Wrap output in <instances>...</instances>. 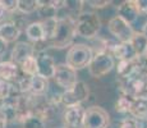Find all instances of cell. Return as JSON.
<instances>
[{
	"mask_svg": "<svg viewBox=\"0 0 147 128\" xmlns=\"http://www.w3.org/2000/svg\"><path fill=\"white\" fill-rule=\"evenodd\" d=\"M94 49L87 44H73L68 49L65 55V64L76 72L88 68L94 59Z\"/></svg>",
	"mask_w": 147,
	"mask_h": 128,
	"instance_id": "cell-1",
	"label": "cell"
},
{
	"mask_svg": "<svg viewBox=\"0 0 147 128\" xmlns=\"http://www.w3.org/2000/svg\"><path fill=\"white\" fill-rule=\"evenodd\" d=\"M74 22L76 19L69 18V17L59 18L55 33L46 45H49L50 47H55V49H63V47H67L69 45L72 46L73 39L77 36Z\"/></svg>",
	"mask_w": 147,
	"mask_h": 128,
	"instance_id": "cell-2",
	"label": "cell"
},
{
	"mask_svg": "<svg viewBox=\"0 0 147 128\" xmlns=\"http://www.w3.org/2000/svg\"><path fill=\"white\" fill-rule=\"evenodd\" d=\"M76 33L83 39H95L101 30V21L95 13H82L76 18Z\"/></svg>",
	"mask_w": 147,
	"mask_h": 128,
	"instance_id": "cell-3",
	"label": "cell"
},
{
	"mask_svg": "<svg viewBox=\"0 0 147 128\" xmlns=\"http://www.w3.org/2000/svg\"><path fill=\"white\" fill-rule=\"evenodd\" d=\"M114 67L115 59L110 53H96L88 67V72L94 78H102L109 74Z\"/></svg>",
	"mask_w": 147,
	"mask_h": 128,
	"instance_id": "cell-4",
	"label": "cell"
},
{
	"mask_svg": "<svg viewBox=\"0 0 147 128\" xmlns=\"http://www.w3.org/2000/svg\"><path fill=\"white\" fill-rule=\"evenodd\" d=\"M107 31L111 33V36L119 42H131L134 36V30L132 24L121 19L119 16H114L107 22Z\"/></svg>",
	"mask_w": 147,
	"mask_h": 128,
	"instance_id": "cell-5",
	"label": "cell"
},
{
	"mask_svg": "<svg viewBox=\"0 0 147 128\" xmlns=\"http://www.w3.org/2000/svg\"><path fill=\"white\" fill-rule=\"evenodd\" d=\"M90 96V87L86 82L78 81L73 89L63 91L60 99V104L64 105L65 108L68 106H74V105H82V102L86 101Z\"/></svg>",
	"mask_w": 147,
	"mask_h": 128,
	"instance_id": "cell-6",
	"label": "cell"
},
{
	"mask_svg": "<svg viewBox=\"0 0 147 128\" xmlns=\"http://www.w3.org/2000/svg\"><path fill=\"white\" fill-rule=\"evenodd\" d=\"M110 124V115L101 106H90L84 113L83 128H107Z\"/></svg>",
	"mask_w": 147,
	"mask_h": 128,
	"instance_id": "cell-7",
	"label": "cell"
},
{
	"mask_svg": "<svg viewBox=\"0 0 147 128\" xmlns=\"http://www.w3.org/2000/svg\"><path fill=\"white\" fill-rule=\"evenodd\" d=\"M53 79L55 81L56 86L60 87L63 91L73 89L78 83L77 72L74 69H72L70 67H68L65 63L56 65V72Z\"/></svg>",
	"mask_w": 147,
	"mask_h": 128,
	"instance_id": "cell-8",
	"label": "cell"
},
{
	"mask_svg": "<svg viewBox=\"0 0 147 128\" xmlns=\"http://www.w3.org/2000/svg\"><path fill=\"white\" fill-rule=\"evenodd\" d=\"M36 56V49L35 45L30 44L26 41H19L16 42L12 49V54H10V62L21 67L27 59Z\"/></svg>",
	"mask_w": 147,
	"mask_h": 128,
	"instance_id": "cell-9",
	"label": "cell"
},
{
	"mask_svg": "<svg viewBox=\"0 0 147 128\" xmlns=\"http://www.w3.org/2000/svg\"><path fill=\"white\" fill-rule=\"evenodd\" d=\"M84 113H86V109L82 105L65 108L63 114L64 128H83Z\"/></svg>",
	"mask_w": 147,
	"mask_h": 128,
	"instance_id": "cell-10",
	"label": "cell"
},
{
	"mask_svg": "<svg viewBox=\"0 0 147 128\" xmlns=\"http://www.w3.org/2000/svg\"><path fill=\"white\" fill-rule=\"evenodd\" d=\"M37 59V74L45 79H51L56 72V63L55 59L46 51H41L36 55Z\"/></svg>",
	"mask_w": 147,
	"mask_h": 128,
	"instance_id": "cell-11",
	"label": "cell"
},
{
	"mask_svg": "<svg viewBox=\"0 0 147 128\" xmlns=\"http://www.w3.org/2000/svg\"><path fill=\"white\" fill-rule=\"evenodd\" d=\"M110 54L114 59H118V62H133L138 58L131 42H124V44L117 42L110 51Z\"/></svg>",
	"mask_w": 147,
	"mask_h": 128,
	"instance_id": "cell-12",
	"label": "cell"
},
{
	"mask_svg": "<svg viewBox=\"0 0 147 128\" xmlns=\"http://www.w3.org/2000/svg\"><path fill=\"white\" fill-rule=\"evenodd\" d=\"M22 33V28L16 21H5L0 23V39L5 42H16Z\"/></svg>",
	"mask_w": 147,
	"mask_h": 128,
	"instance_id": "cell-13",
	"label": "cell"
},
{
	"mask_svg": "<svg viewBox=\"0 0 147 128\" xmlns=\"http://www.w3.org/2000/svg\"><path fill=\"white\" fill-rule=\"evenodd\" d=\"M117 16H119L121 19L128 22L129 24H133L140 17V12L136 7L134 0H125V1L120 3L117 8Z\"/></svg>",
	"mask_w": 147,
	"mask_h": 128,
	"instance_id": "cell-14",
	"label": "cell"
},
{
	"mask_svg": "<svg viewBox=\"0 0 147 128\" xmlns=\"http://www.w3.org/2000/svg\"><path fill=\"white\" fill-rule=\"evenodd\" d=\"M19 70L21 68L10 60L0 62V79L7 82H16L19 78Z\"/></svg>",
	"mask_w": 147,
	"mask_h": 128,
	"instance_id": "cell-15",
	"label": "cell"
},
{
	"mask_svg": "<svg viewBox=\"0 0 147 128\" xmlns=\"http://www.w3.org/2000/svg\"><path fill=\"white\" fill-rule=\"evenodd\" d=\"M24 32H26L27 39L30 41L35 42V45L45 42V31H44V24H42L41 21L32 22V23L27 24Z\"/></svg>",
	"mask_w": 147,
	"mask_h": 128,
	"instance_id": "cell-16",
	"label": "cell"
},
{
	"mask_svg": "<svg viewBox=\"0 0 147 128\" xmlns=\"http://www.w3.org/2000/svg\"><path fill=\"white\" fill-rule=\"evenodd\" d=\"M50 89L49 81L45 78H42L40 76H33L31 77V87H30V93L32 95H37V96H42L46 95V92Z\"/></svg>",
	"mask_w": 147,
	"mask_h": 128,
	"instance_id": "cell-17",
	"label": "cell"
},
{
	"mask_svg": "<svg viewBox=\"0 0 147 128\" xmlns=\"http://www.w3.org/2000/svg\"><path fill=\"white\" fill-rule=\"evenodd\" d=\"M134 98L131 95H127V93H121L118 98L117 102H115V110L120 114H131L132 106H133Z\"/></svg>",
	"mask_w": 147,
	"mask_h": 128,
	"instance_id": "cell-18",
	"label": "cell"
},
{
	"mask_svg": "<svg viewBox=\"0 0 147 128\" xmlns=\"http://www.w3.org/2000/svg\"><path fill=\"white\" fill-rule=\"evenodd\" d=\"M132 46H133L134 51L137 53L138 56H143L147 50V37L143 33L141 32H136L133 39H132L131 41Z\"/></svg>",
	"mask_w": 147,
	"mask_h": 128,
	"instance_id": "cell-19",
	"label": "cell"
},
{
	"mask_svg": "<svg viewBox=\"0 0 147 128\" xmlns=\"http://www.w3.org/2000/svg\"><path fill=\"white\" fill-rule=\"evenodd\" d=\"M131 115L133 118H147V99L137 98L134 99L133 106L131 110Z\"/></svg>",
	"mask_w": 147,
	"mask_h": 128,
	"instance_id": "cell-20",
	"label": "cell"
},
{
	"mask_svg": "<svg viewBox=\"0 0 147 128\" xmlns=\"http://www.w3.org/2000/svg\"><path fill=\"white\" fill-rule=\"evenodd\" d=\"M136 70V60L133 62H118L117 73L120 79H124L129 77Z\"/></svg>",
	"mask_w": 147,
	"mask_h": 128,
	"instance_id": "cell-21",
	"label": "cell"
},
{
	"mask_svg": "<svg viewBox=\"0 0 147 128\" xmlns=\"http://www.w3.org/2000/svg\"><path fill=\"white\" fill-rule=\"evenodd\" d=\"M38 10V0H18V12L32 14Z\"/></svg>",
	"mask_w": 147,
	"mask_h": 128,
	"instance_id": "cell-22",
	"label": "cell"
},
{
	"mask_svg": "<svg viewBox=\"0 0 147 128\" xmlns=\"http://www.w3.org/2000/svg\"><path fill=\"white\" fill-rule=\"evenodd\" d=\"M19 68H21L22 73L28 77L37 76V59H36V56H32V58L27 59Z\"/></svg>",
	"mask_w": 147,
	"mask_h": 128,
	"instance_id": "cell-23",
	"label": "cell"
},
{
	"mask_svg": "<svg viewBox=\"0 0 147 128\" xmlns=\"http://www.w3.org/2000/svg\"><path fill=\"white\" fill-rule=\"evenodd\" d=\"M22 124H23V128H45L46 127V122H44L41 118H38L36 115H30Z\"/></svg>",
	"mask_w": 147,
	"mask_h": 128,
	"instance_id": "cell-24",
	"label": "cell"
},
{
	"mask_svg": "<svg viewBox=\"0 0 147 128\" xmlns=\"http://www.w3.org/2000/svg\"><path fill=\"white\" fill-rule=\"evenodd\" d=\"M13 96V85L10 82L0 79V100Z\"/></svg>",
	"mask_w": 147,
	"mask_h": 128,
	"instance_id": "cell-25",
	"label": "cell"
},
{
	"mask_svg": "<svg viewBox=\"0 0 147 128\" xmlns=\"http://www.w3.org/2000/svg\"><path fill=\"white\" fill-rule=\"evenodd\" d=\"M0 3L8 13H13L14 10H18V0H0Z\"/></svg>",
	"mask_w": 147,
	"mask_h": 128,
	"instance_id": "cell-26",
	"label": "cell"
},
{
	"mask_svg": "<svg viewBox=\"0 0 147 128\" xmlns=\"http://www.w3.org/2000/svg\"><path fill=\"white\" fill-rule=\"evenodd\" d=\"M84 4H88L91 8L94 9H102V8H106L111 4V1H107V0H88V1H84Z\"/></svg>",
	"mask_w": 147,
	"mask_h": 128,
	"instance_id": "cell-27",
	"label": "cell"
},
{
	"mask_svg": "<svg viewBox=\"0 0 147 128\" xmlns=\"http://www.w3.org/2000/svg\"><path fill=\"white\" fill-rule=\"evenodd\" d=\"M120 128H138L137 119L131 116V118H125L120 124Z\"/></svg>",
	"mask_w": 147,
	"mask_h": 128,
	"instance_id": "cell-28",
	"label": "cell"
},
{
	"mask_svg": "<svg viewBox=\"0 0 147 128\" xmlns=\"http://www.w3.org/2000/svg\"><path fill=\"white\" fill-rule=\"evenodd\" d=\"M134 3L140 14L147 16V0H134Z\"/></svg>",
	"mask_w": 147,
	"mask_h": 128,
	"instance_id": "cell-29",
	"label": "cell"
},
{
	"mask_svg": "<svg viewBox=\"0 0 147 128\" xmlns=\"http://www.w3.org/2000/svg\"><path fill=\"white\" fill-rule=\"evenodd\" d=\"M8 42H5L3 39H0V59L3 58V56H5V54H7L8 51Z\"/></svg>",
	"mask_w": 147,
	"mask_h": 128,
	"instance_id": "cell-30",
	"label": "cell"
},
{
	"mask_svg": "<svg viewBox=\"0 0 147 128\" xmlns=\"http://www.w3.org/2000/svg\"><path fill=\"white\" fill-rule=\"evenodd\" d=\"M7 14L8 12L3 8V5H1V3H0V23H3V22L5 21V18H7Z\"/></svg>",
	"mask_w": 147,
	"mask_h": 128,
	"instance_id": "cell-31",
	"label": "cell"
},
{
	"mask_svg": "<svg viewBox=\"0 0 147 128\" xmlns=\"http://www.w3.org/2000/svg\"><path fill=\"white\" fill-rule=\"evenodd\" d=\"M7 124H8V122L0 115V128H7Z\"/></svg>",
	"mask_w": 147,
	"mask_h": 128,
	"instance_id": "cell-32",
	"label": "cell"
},
{
	"mask_svg": "<svg viewBox=\"0 0 147 128\" xmlns=\"http://www.w3.org/2000/svg\"><path fill=\"white\" fill-rule=\"evenodd\" d=\"M143 35H145V36H146V37H147V26H146V28H145V31H143Z\"/></svg>",
	"mask_w": 147,
	"mask_h": 128,
	"instance_id": "cell-33",
	"label": "cell"
},
{
	"mask_svg": "<svg viewBox=\"0 0 147 128\" xmlns=\"http://www.w3.org/2000/svg\"><path fill=\"white\" fill-rule=\"evenodd\" d=\"M54 128H64V127H54Z\"/></svg>",
	"mask_w": 147,
	"mask_h": 128,
	"instance_id": "cell-34",
	"label": "cell"
}]
</instances>
